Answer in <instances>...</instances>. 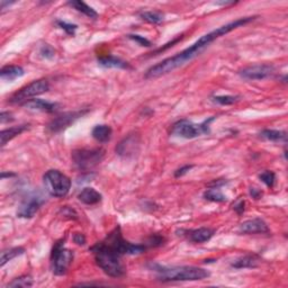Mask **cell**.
<instances>
[{"label":"cell","instance_id":"6da1fadb","mask_svg":"<svg viewBox=\"0 0 288 288\" xmlns=\"http://www.w3.org/2000/svg\"><path fill=\"white\" fill-rule=\"evenodd\" d=\"M256 17H242V18L235 19L231 23H227L223 26L217 27L214 31L209 32L205 35L201 36L198 41H196L194 44L191 45L187 49H185L180 53H177L174 57L167 58L163 60V61L159 62L157 64H154L153 67H151L145 74V78H158V77L165 76L169 72H173L176 69H178L180 67L185 66V64L191 62L192 59L196 58L197 55H199L203 51L208 47L209 44L220 38L221 36L226 35L227 33H230L234 29L244 26V25L250 23Z\"/></svg>","mask_w":288,"mask_h":288},{"label":"cell","instance_id":"7a4b0ae2","mask_svg":"<svg viewBox=\"0 0 288 288\" xmlns=\"http://www.w3.org/2000/svg\"><path fill=\"white\" fill-rule=\"evenodd\" d=\"M150 269L157 274L160 282H195L201 281L209 276L206 269L194 267V266H161L159 264H150Z\"/></svg>","mask_w":288,"mask_h":288},{"label":"cell","instance_id":"3957f363","mask_svg":"<svg viewBox=\"0 0 288 288\" xmlns=\"http://www.w3.org/2000/svg\"><path fill=\"white\" fill-rule=\"evenodd\" d=\"M90 251L93 252L98 267L106 275L113 278H119L125 275L126 269L122 264V256L105 241L97 242L90 248Z\"/></svg>","mask_w":288,"mask_h":288},{"label":"cell","instance_id":"277c9868","mask_svg":"<svg viewBox=\"0 0 288 288\" xmlns=\"http://www.w3.org/2000/svg\"><path fill=\"white\" fill-rule=\"evenodd\" d=\"M43 183H44L46 192L57 198H62V197L67 196L71 188L70 178L62 174L61 171L55 169L46 171L44 177H43Z\"/></svg>","mask_w":288,"mask_h":288},{"label":"cell","instance_id":"5b68a950","mask_svg":"<svg viewBox=\"0 0 288 288\" xmlns=\"http://www.w3.org/2000/svg\"><path fill=\"white\" fill-rule=\"evenodd\" d=\"M104 241L107 244H109V246L122 257L126 255H141V253H143L148 248L147 244H134L126 241V240L123 238L121 227L119 226H116L115 229L106 236Z\"/></svg>","mask_w":288,"mask_h":288},{"label":"cell","instance_id":"8992f818","mask_svg":"<svg viewBox=\"0 0 288 288\" xmlns=\"http://www.w3.org/2000/svg\"><path fill=\"white\" fill-rule=\"evenodd\" d=\"M74 251L64 247V240L62 239L58 241L51 252V267H52L53 274L57 276L66 275L74 261Z\"/></svg>","mask_w":288,"mask_h":288},{"label":"cell","instance_id":"52a82bcc","mask_svg":"<svg viewBox=\"0 0 288 288\" xmlns=\"http://www.w3.org/2000/svg\"><path fill=\"white\" fill-rule=\"evenodd\" d=\"M105 157L102 149H78L71 154L72 161L76 168L80 171H90L99 165Z\"/></svg>","mask_w":288,"mask_h":288},{"label":"cell","instance_id":"ba28073f","mask_svg":"<svg viewBox=\"0 0 288 288\" xmlns=\"http://www.w3.org/2000/svg\"><path fill=\"white\" fill-rule=\"evenodd\" d=\"M214 119L215 117H210L200 124H195L188 119H182V121L174 124L173 128H171V134L184 137V139H195V137L209 133V124Z\"/></svg>","mask_w":288,"mask_h":288},{"label":"cell","instance_id":"9c48e42d","mask_svg":"<svg viewBox=\"0 0 288 288\" xmlns=\"http://www.w3.org/2000/svg\"><path fill=\"white\" fill-rule=\"evenodd\" d=\"M49 89H50V84L46 79L35 80V81H33V83L28 84L27 86H25V87L20 88L18 92L12 95V96L9 98V101L11 102V104L23 105L24 102L34 99V97L40 96V95L49 92Z\"/></svg>","mask_w":288,"mask_h":288},{"label":"cell","instance_id":"30bf717a","mask_svg":"<svg viewBox=\"0 0 288 288\" xmlns=\"http://www.w3.org/2000/svg\"><path fill=\"white\" fill-rule=\"evenodd\" d=\"M87 113H88V109L69 111V113L59 115L57 116V117H54L49 124H47V131L51 133L62 132L70 126L71 124H74L77 119L83 117V116Z\"/></svg>","mask_w":288,"mask_h":288},{"label":"cell","instance_id":"8fae6325","mask_svg":"<svg viewBox=\"0 0 288 288\" xmlns=\"http://www.w3.org/2000/svg\"><path fill=\"white\" fill-rule=\"evenodd\" d=\"M275 67L273 64H253L242 69L239 75L246 80H265L273 77Z\"/></svg>","mask_w":288,"mask_h":288},{"label":"cell","instance_id":"7c38bea8","mask_svg":"<svg viewBox=\"0 0 288 288\" xmlns=\"http://www.w3.org/2000/svg\"><path fill=\"white\" fill-rule=\"evenodd\" d=\"M44 203V199L41 196L34 195L29 196L26 199L21 201L18 210H17V216L20 218H32L35 216V214L41 208V206Z\"/></svg>","mask_w":288,"mask_h":288},{"label":"cell","instance_id":"4fadbf2b","mask_svg":"<svg viewBox=\"0 0 288 288\" xmlns=\"http://www.w3.org/2000/svg\"><path fill=\"white\" fill-rule=\"evenodd\" d=\"M140 150V136L133 133V134H128L127 136L119 142L117 147H116V153L118 156L128 158L134 156L135 153L139 152Z\"/></svg>","mask_w":288,"mask_h":288},{"label":"cell","instance_id":"5bb4252c","mask_svg":"<svg viewBox=\"0 0 288 288\" xmlns=\"http://www.w3.org/2000/svg\"><path fill=\"white\" fill-rule=\"evenodd\" d=\"M240 232L243 234H268L270 230L264 220L259 217L243 222L240 225Z\"/></svg>","mask_w":288,"mask_h":288},{"label":"cell","instance_id":"9a60e30c","mask_svg":"<svg viewBox=\"0 0 288 288\" xmlns=\"http://www.w3.org/2000/svg\"><path fill=\"white\" fill-rule=\"evenodd\" d=\"M180 232L184 233L182 235L186 236L189 241H192L194 243L207 242L208 240L212 239V236L215 233V231L212 229H209V227H199V229L180 231Z\"/></svg>","mask_w":288,"mask_h":288},{"label":"cell","instance_id":"2e32d148","mask_svg":"<svg viewBox=\"0 0 288 288\" xmlns=\"http://www.w3.org/2000/svg\"><path fill=\"white\" fill-rule=\"evenodd\" d=\"M23 106L26 107L28 109L44 111V113H55V111L59 109L58 102H51L44 99H36V98L24 102Z\"/></svg>","mask_w":288,"mask_h":288},{"label":"cell","instance_id":"e0dca14e","mask_svg":"<svg viewBox=\"0 0 288 288\" xmlns=\"http://www.w3.org/2000/svg\"><path fill=\"white\" fill-rule=\"evenodd\" d=\"M260 264V257L255 253L242 256L231 262V266L235 269H246V268H256Z\"/></svg>","mask_w":288,"mask_h":288},{"label":"cell","instance_id":"ac0fdd59","mask_svg":"<svg viewBox=\"0 0 288 288\" xmlns=\"http://www.w3.org/2000/svg\"><path fill=\"white\" fill-rule=\"evenodd\" d=\"M78 198L86 205H96L100 203L102 196L100 192H98L96 189L92 187H86L79 192Z\"/></svg>","mask_w":288,"mask_h":288},{"label":"cell","instance_id":"d6986e66","mask_svg":"<svg viewBox=\"0 0 288 288\" xmlns=\"http://www.w3.org/2000/svg\"><path fill=\"white\" fill-rule=\"evenodd\" d=\"M28 128H29V124H23V125L12 126V127L6 128V130L1 131V134H0V139H1V147H5V145L7 144V142H9L17 135L21 134V133L28 130Z\"/></svg>","mask_w":288,"mask_h":288},{"label":"cell","instance_id":"ffe728a7","mask_svg":"<svg viewBox=\"0 0 288 288\" xmlns=\"http://www.w3.org/2000/svg\"><path fill=\"white\" fill-rule=\"evenodd\" d=\"M25 74L24 69L19 66H5L0 70V77L2 80L14 81L17 78H20Z\"/></svg>","mask_w":288,"mask_h":288},{"label":"cell","instance_id":"44dd1931","mask_svg":"<svg viewBox=\"0 0 288 288\" xmlns=\"http://www.w3.org/2000/svg\"><path fill=\"white\" fill-rule=\"evenodd\" d=\"M98 63L105 68H115V69H130L131 66L124 60L116 58L114 55H107V57L98 58Z\"/></svg>","mask_w":288,"mask_h":288},{"label":"cell","instance_id":"7402d4cb","mask_svg":"<svg viewBox=\"0 0 288 288\" xmlns=\"http://www.w3.org/2000/svg\"><path fill=\"white\" fill-rule=\"evenodd\" d=\"M113 134V130L109 125H96L93 128L92 135L96 141L100 142V143H105L108 142Z\"/></svg>","mask_w":288,"mask_h":288},{"label":"cell","instance_id":"603a6c76","mask_svg":"<svg viewBox=\"0 0 288 288\" xmlns=\"http://www.w3.org/2000/svg\"><path fill=\"white\" fill-rule=\"evenodd\" d=\"M69 6H71L72 8H75L77 11L81 12V14L86 15L89 18H96L98 16L97 11L92 8L90 6H88L87 3L84 2V1H80V0H72V1H69L68 2Z\"/></svg>","mask_w":288,"mask_h":288},{"label":"cell","instance_id":"cb8c5ba5","mask_svg":"<svg viewBox=\"0 0 288 288\" xmlns=\"http://www.w3.org/2000/svg\"><path fill=\"white\" fill-rule=\"evenodd\" d=\"M24 252H25V249L21 247H15V248L7 249V250H3L1 252V258H0V266L3 267L7 262L15 259L16 257L21 256Z\"/></svg>","mask_w":288,"mask_h":288},{"label":"cell","instance_id":"d4e9b609","mask_svg":"<svg viewBox=\"0 0 288 288\" xmlns=\"http://www.w3.org/2000/svg\"><path fill=\"white\" fill-rule=\"evenodd\" d=\"M260 136L262 139H266L273 142H286L287 140V133L285 131H278V130H264L260 133Z\"/></svg>","mask_w":288,"mask_h":288},{"label":"cell","instance_id":"484cf974","mask_svg":"<svg viewBox=\"0 0 288 288\" xmlns=\"http://www.w3.org/2000/svg\"><path fill=\"white\" fill-rule=\"evenodd\" d=\"M204 198L209 201H215V203H223V201H226V196L223 194L221 189L217 186L207 189V191L204 192Z\"/></svg>","mask_w":288,"mask_h":288},{"label":"cell","instance_id":"4316f807","mask_svg":"<svg viewBox=\"0 0 288 288\" xmlns=\"http://www.w3.org/2000/svg\"><path fill=\"white\" fill-rule=\"evenodd\" d=\"M140 17L150 24H159V23H161L163 18H165V15H163L160 11L150 10V11L140 12Z\"/></svg>","mask_w":288,"mask_h":288},{"label":"cell","instance_id":"83f0119b","mask_svg":"<svg viewBox=\"0 0 288 288\" xmlns=\"http://www.w3.org/2000/svg\"><path fill=\"white\" fill-rule=\"evenodd\" d=\"M33 286V278L31 276H20L18 278H15L14 281L10 282L8 284L7 287H12V288H27V287H32Z\"/></svg>","mask_w":288,"mask_h":288},{"label":"cell","instance_id":"f1b7e54d","mask_svg":"<svg viewBox=\"0 0 288 288\" xmlns=\"http://www.w3.org/2000/svg\"><path fill=\"white\" fill-rule=\"evenodd\" d=\"M239 96H231V95H225V96H214L212 97V100L216 104H220L222 106H229L233 105L239 100Z\"/></svg>","mask_w":288,"mask_h":288},{"label":"cell","instance_id":"f546056e","mask_svg":"<svg viewBox=\"0 0 288 288\" xmlns=\"http://www.w3.org/2000/svg\"><path fill=\"white\" fill-rule=\"evenodd\" d=\"M259 178L261 182L269 188H273L275 186V184H276V174H275L274 171L266 170L264 173L260 174Z\"/></svg>","mask_w":288,"mask_h":288},{"label":"cell","instance_id":"4dcf8cb0","mask_svg":"<svg viewBox=\"0 0 288 288\" xmlns=\"http://www.w3.org/2000/svg\"><path fill=\"white\" fill-rule=\"evenodd\" d=\"M55 23H57V25L60 28L63 29V31L67 34H69V35H75L77 28H78L77 25L67 23V21H64V20H57Z\"/></svg>","mask_w":288,"mask_h":288},{"label":"cell","instance_id":"1f68e13d","mask_svg":"<svg viewBox=\"0 0 288 288\" xmlns=\"http://www.w3.org/2000/svg\"><path fill=\"white\" fill-rule=\"evenodd\" d=\"M40 54L42 55L44 59L47 60H52L55 55V51L53 50L52 46H50L49 44H44L40 50Z\"/></svg>","mask_w":288,"mask_h":288},{"label":"cell","instance_id":"d6a6232c","mask_svg":"<svg viewBox=\"0 0 288 288\" xmlns=\"http://www.w3.org/2000/svg\"><path fill=\"white\" fill-rule=\"evenodd\" d=\"M128 37L131 38V40H133L134 42L136 43H139V44L141 46H147V47H150L152 44H151V42H150L148 38H145L144 36H141V35H137V34H130L128 35Z\"/></svg>","mask_w":288,"mask_h":288},{"label":"cell","instance_id":"836d02e7","mask_svg":"<svg viewBox=\"0 0 288 288\" xmlns=\"http://www.w3.org/2000/svg\"><path fill=\"white\" fill-rule=\"evenodd\" d=\"M60 213H62L63 216H66L68 218H75V220H76V218H78V214L76 213V210L70 208V207H68V206L61 208V210H60Z\"/></svg>","mask_w":288,"mask_h":288},{"label":"cell","instance_id":"e575fe53","mask_svg":"<svg viewBox=\"0 0 288 288\" xmlns=\"http://www.w3.org/2000/svg\"><path fill=\"white\" fill-rule=\"evenodd\" d=\"M194 167L192 165H186V166H184L182 168H179V169H177L175 171V177L176 178H179V177H183L184 175H186L189 170L192 169V168Z\"/></svg>","mask_w":288,"mask_h":288},{"label":"cell","instance_id":"d590c367","mask_svg":"<svg viewBox=\"0 0 288 288\" xmlns=\"http://www.w3.org/2000/svg\"><path fill=\"white\" fill-rule=\"evenodd\" d=\"M74 242L78 244V246H85L86 236L83 233H75L74 234Z\"/></svg>","mask_w":288,"mask_h":288},{"label":"cell","instance_id":"8d00e7d4","mask_svg":"<svg viewBox=\"0 0 288 288\" xmlns=\"http://www.w3.org/2000/svg\"><path fill=\"white\" fill-rule=\"evenodd\" d=\"M12 115L9 113V111H2L1 115H0V121H1L2 124H5L7 122H11L12 121Z\"/></svg>","mask_w":288,"mask_h":288},{"label":"cell","instance_id":"74e56055","mask_svg":"<svg viewBox=\"0 0 288 288\" xmlns=\"http://www.w3.org/2000/svg\"><path fill=\"white\" fill-rule=\"evenodd\" d=\"M244 205H246V203H244V200H239L238 203L234 205L233 208H234V210H235L236 213H238L239 215H241L244 212Z\"/></svg>","mask_w":288,"mask_h":288},{"label":"cell","instance_id":"f35d334b","mask_svg":"<svg viewBox=\"0 0 288 288\" xmlns=\"http://www.w3.org/2000/svg\"><path fill=\"white\" fill-rule=\"evenodd\" d=\"M250 195L252 196V198H255V199H259V198H261L262 192H261V191H259V189L251 187V188H250Z\"/></svg>","mask_w":288,"mask_h":288},{"label":"cell","instance_id":"ab89813d","mask_svg":"<svg viewBox=\"0 0 288 288\" xmlns=\"http://www.w3.org/2000/svg\"><path fill=\"white\" fill-rule=\"evenodd\" d=\"M234 1H217V2H215V5H217V6H230V5H234Z\"/></svg>","mask_w":288,"mask_h":288}]
</instances>
